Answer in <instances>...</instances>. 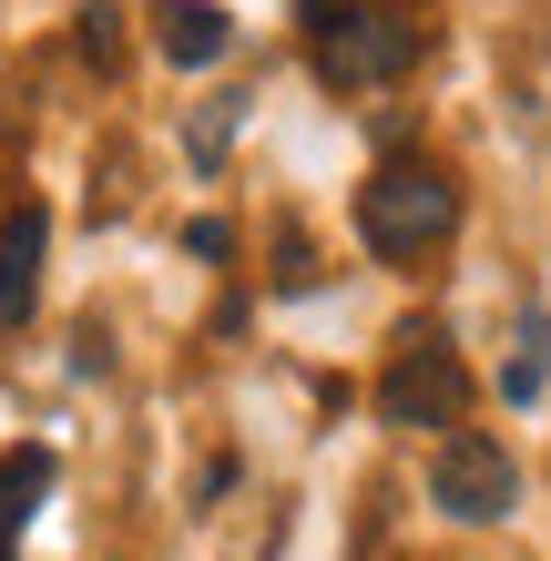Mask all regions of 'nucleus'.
I'll list each match as a JSON object with an SVG mask.
<instances>
[{
	"instance_id": "f257e3e1",
	"label": "nucleus",
	"mask_w": 551,
	"mask_h": 561,
	"mask_svg": "<svg viewBox=\"0 0 551 561\" xmlns=\"http://www.w3.org/2000/svg\"><path fill=\"white\" fill-rule=\"evenodd\" d=\"M449 225H460V184H449L439 163H378V174L358 184V236H368V255H388V266H418Z\"/></svg>"
},
{
	"instance_id": "f03ea898",
	"label": "nucleus",
	"mask_w": 551,
	"mask_h": 561,
	"mask_svg": "<svg viewBox=\"0 0 551 561\" xmlns=\"http://www.w3.org/2000/svg\"><path fill=\"white\" fill-rule=\"evenodd\" d=\"M307 42H317V72L337 92H368V82H399L418 61V21L399 11H358V0H297Z\"/></svg>"
},
{
	"instance_id": "7ed1b4c3",
	"label": "nucleus",
	"mask_w": 551,
	"mask_h": 561,
	"mask_svg": "<svg viewBox=\"0 0 551 561\" xmlns=\"http://www.w3.org/2000/svg\"><path fill=\"white\" fill-rule=\"evenodd\" d=\"M460 409H470V368L449 347V327H409L378 378V419L388 428H460Z\"/></svg>"
},
{
	"instance_id": "20e7f679",
	"label": "nucleus",
	"mask_w": 551,
	"mask_h": 561,
	"mask_svg": "<svg viewBox=\"0 0 551 561\" xmlns=\"http://www.w3.org/2000/svg\"><path fill=\"white\" fill-rule=\"evenodd\" d=\"M429 501L449 520H501L510 501H521V470H510V449L491 439V428H449L439 459H429Z\"/></svg>"
},
{
	"instance_id": "39448f33",
	"label": "nucleus",
	"mask_w": 551,
	"mask_h": 561,
	"mask_svg": "<svg viewBox=\"0 0 551 561\" xmlns=\"http://www.w3.org/2000/svg\"><path fill=\"white\" fill-rule=\"evenodd\" d=\"M42 245H51V215L21 205L11 225H0V327L31 317V296H42Z\"/></svg>"
},
{
	"instance_id": "423d86ee",
	"label": "nucleus",
	"mask_w": 551,
	"mask_h": 561,
	"mask_svg": "<svg viewBox=\"0 0 551 561\" xmlns=\"http://www.w3.org/2000/svg\"><path fill=\"white\" fill-rule=\"evenodd\" d=\"M153 42H164V61H174V72H205V61H225L236 21H225L215 0H164V11H153Z\"/></svg>"
},
{
	"instance_id": "0eeeda50",
	"label": "nucleus",
	"mask_w": 551,
	"mask_h": 561,
	"mask_svg": "<svg viewBox=\"0 0 551 561\" xmlns=\"http://www.w3.org/2000/svg\"><path fill=\"white\" fill-rule=\"evenodd\" d=\"M51 501V449H21V459H0V531L21 541V520Z\"/></svg>"
},
{
	"instance_id": "6e6552de",
	"label": "nucleus",
	"mask_w": 551,
	"mask_h": 561,
	"mask_svg": "<svg viewBox=\"0 0 551 561\" xmlns=\"http://www.w3.org/2000/svg\"><path fill=\"white\" fill-rule=\"evenodd\" d=\"M541 378H551V317H521V347H510V368H501V388L510 399H541Z\"/></svg>"
},
{
	"instance_id": "1a4fd4ad",
	"label": "nucleus",
	"mask_w": 551,
	"mask_h": 561,
	"mask_svg": "<svg viewBox=\"0 0 551 561\" xmlns=\"http://www.w3.org/2000/svg\"><path fill=\"white\" fill-rule=\"evenodd\" d=\"M72 42H82V61H113V11H82Z\"/></svg>"
},
{
	"instance_id": "9d476101",
	"label": "nucleus",
	"mask_w": 551,
	"mask_h": 561,
	"mask_svg": "<svg viewBox=\"0 0 551 561\" xmlns=\"http://www.w3.org/2000/svg\"><path fill=\"white\" fill-rule=\"evenodd\" d=\"M0 561H11V531H0Z\"/></svg>"
}]
</instances>
